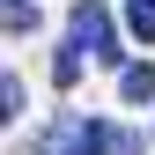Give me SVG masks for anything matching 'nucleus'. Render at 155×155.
I'll return each mask as SVG.
<instances>
[{
	"label": "nucleus",
	"mask_w": 155,
	"mask_h": 155,
	"mask_svg": "<svg viewBox=\"0 0 155 155\" xmlns=\"http://www.w3.org/2000/svg\"><path fill=\"white\" fill-rule=\"evenodd\" d=\"M111 148V126L81 118V111H67V118H52L45 133L30 140V155H104Z\"/></svg>",
	"instance_id": "obj_1"
},
{
	"label": "nucleus",
	"mask_w": 155,
	"mask_h": 155,
	"mask_svg": "<svg viewBox=\"0 0 155 155\" xmlns=\"http://www.w3.org/2000/svg\"><path fill=\"white\" fill-rule=\"evenodd\" d=\"M74 45H89L104 67H118V30H111V15L96 8V0H81V8H74Z\"/></svg>",
	"instance_id": "obj_2"
},
{
	"label": "nucleus",
	"mask_w": 155,
	"mask_h": 155,
	"mask_svg": "<svg viewBox=\"0 0 155 155\" xmlns=\"http://www.w3.org/2000/svg\"><path fill=\"white\" fill-rule=\"evenodd\" d=\"M118 96L126 104H155V67H118Z\"/></svg>",
	"instance_id": "obj_3"
},
{
	"label": "nucleus",
	"mask_w": 155,
	"mask_h": 155,
	"mask_svg": "<svg viewBox=\"0 0 155 155\" xmlns=\"http://www.w3.org/2000/svg\"><path fill=\"white\" fill-rule=\"evenodd\" d=\"M126 30L140 45H155V0H126Z\"/></svg>",
	"instance_id": "obj_4"
},
{
	"label": "nucleus",
	"mask_w": 155,
	"mask_h": 155,
	"mask_svg": "<svg viewBox=\"0 0 155 155\" xmlns=\"http://www.w3.org/2000/svg\"><path fill=\"white\" fill-rule=\"evenodd\" d=\"M52 81H59V89H74V81H81V45H67L59 59H52Z\"/></svg>",
	"instance_id": "obj_5"
},
{
	"label": "nucleus",
	"mask_w": 155,
	"mask_h": 155,
	"mask_svg": "<svg viewBox=\"0 0 155 155\" xmlns=\"http://www.w3.org/2000/svg\"><path fill=\"white\" fill-rule=\"evenodd\" d=\"M0 118H22V81H15V74L0 81Z\"/></svg>",
	"instance_id": "obj_6"
},
{
	"label": "nucleus",
	"mask_w": 155,
	"mask_h": 155,
	"mask_svg": "<svg viewBox=\"0 0 155 155\" xmlns=\"http://www.w3.org/2000/svg\"><path fill=\"white\" fill-rule=\"evenodd\" d=\"M30 22H37V8H30V0H8V37H22Z\"/></svg>",
	"instance_id": "obj_7"
},
{
	"label": "nucleus",
	"mask_w": 155,
	"mask_h": 155,
	"mask_svg": "<svg viewBox=\"0 0 155 155\" xmlns=\"http://www.w3.org/2000/svg\"><path fill=\"white\" fill-rule=\"evenodd\" d=\"M111 155H148V140L140 133H111Z\"/></svg>",
	"instance_id": "obj_8"
}]
</instances>
